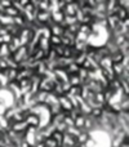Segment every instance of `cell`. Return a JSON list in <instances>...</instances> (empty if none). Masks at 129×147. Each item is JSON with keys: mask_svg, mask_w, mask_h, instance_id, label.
<instances>
[{"mask_svg": "<svg viewBox=\"0 0 129 147\" xmlns=\"http://www.w3.org/2000/svg\"><path fill=\"white\" fill-rule=\"evenodd\" d=\"M26 124L28 125V128H36L39 125V116L38 115H35V114H30L27 117H26Z\"/></svg>", "mask_w": 129, "mask_h": 147, "instance_id": "cell-1", "label": "cell"}, {"mask_svg": "<svg viewBox=\"0 0 129 147\" xmlns=\"http://www.w3.org/2000/svg\"><path fill=\"white\" fill-rule=\"evenodd\" d=\"M89 114H91V116L92 117H94V119H101L102 116H103V110L101 109V107L99 106H97V107H93V109L91 110V112H89Z\"/></svg>", "mask_w": 129, "mask_h": 147, "instance_id": "cell-2", "label": "cell"}]
</instances>
